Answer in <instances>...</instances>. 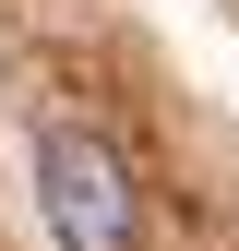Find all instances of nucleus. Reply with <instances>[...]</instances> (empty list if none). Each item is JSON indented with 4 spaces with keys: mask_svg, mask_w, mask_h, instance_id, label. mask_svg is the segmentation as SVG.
Masks as SVG:
<instances>
[{
    "mask_svg": "<svg viewBox=\"0 0 239 251\" xmlns=\"http://www.w3.org/2000/svg\"><path fill=\"white\" fill-rule=\"evenodd\" d=\"M36 203H48L60 251H132V179H120V155L84 132V120H60L36 144Z\"/></svg>",
    "mask_w": 239,
    "mask_h": 251,
    "instance_id": "obj_1",
    "label": "nucleus"
}]
</instances>
